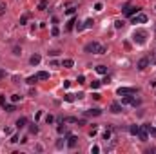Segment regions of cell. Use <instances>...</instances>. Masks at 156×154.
Returning <instances> with one entry per match:
<instances>
[{
    "label": "cell",
    "instance_id": "obj_1",
    "mask_svg": "<svg viewBox=\"0 0 156 154\" xmlns=\"http://www.w3.org/2000/svg\"><path fill=\"white\" fill-rule=\"evenodd\" d=\"M85 53H94V54H104L105 53V47L98 42H89L85 45Z\"/></svg>",
    "mask_w": 156,
    "mask_h": 154
},
{
    "label": "cell",
    "instance_id": "obj_2",
    "mask_svg": "<svg viewBox=\"0 0 156 154\" xmlns=\"http://www.w3.org/2000/svg\"><path fill=\"white\" fill-rule=\"evenodd\" d=\"M145 38H147V33L142 31V29L134 31V34H132V40H134L136 44H145Z\"/></svg>",
    "mask_w": 156,
    "mask_h": 154
},
{
    "label": "cell",
    "instance_id": "obj_3",
    "mask_svg": "<svg viewBox=\"0 0 156 154\" xmlns=\"http://www.w3.org/2000/svg\"><path fill=\"white\" fill-rule=\"evenodd\" d=\"M142 141H147V138H149V131H147V127L143 125V127H140V131H138V134H136Z\"/></svg>",
    "mask_w": 156,
    "mask_h": 154
},
{
    "label": "cell",
    "instance_id": "obj_4",
    "mask_svg": "<svg viewBox=\"0 0 156 154\" xmlns=\"http://www.w3.org/2000/svg\"><path fill=\"white\" fill-rule=\"evenodd\" d=\"M132 22L134 24H145L147 22V15H143V13H138L134 18H132Z\"/></svg>",
    "mask_w": 156,
    "mask_h": 154
},
{
    "label": "cell",
    "instance_id": "obj_5",
    "mask_svg": "<svg viewBox=\"0 0 156 154\" xmlns=\"http://www.w3.org/2000/svg\"><path fill=\"white\" fill-rule=\"evenodd\" d=\"M122 103L124 105H136L138 102H136L132 96H129V94H124V98H122Z\"/></svg>",
    "mask_w": 156,
    "mask_h": 154
},
{
    "label": "cell",
    "instance_id": "obj_6",
    "mask_svg": "<svg viewBox=\"0 0 156 154\" xmlns=\"http://www.w3.org/2000/svg\"><path fill=\"white\" fill-rule=\"evenodd\" d=\"M136 92V89L134 87H120L118 89V94L122 96V94H134Z\"/></svg>",
    "mask_w": 156,
    "mask_h": 154
},
{
    "label": "cell",
    "instance_id": "obj_7",
    "mask_svg": "<svg viewBox=\"0 0 156 154\" xmlns=\"http://www.w3.org/2000/svg\"><path fill=\"white\" fill-rule=\"evenodd\" d=\"M111 112H114V114L122 112V105H120L118 102H113V103H111Z\"/></svg>",
    "mask_w": 156,
    "mask_h": 154
},
{
    "label": "cell",
    "instance_id": "obj_8",
    "mask_svg": "<svg viewBox=\"0 0 156 154\" xmlns=\"http://www.w3.org/2000/svg\"><path fill=\"white\" fill-rule=\"evenodd\" d=\"M147 65H149V58H142V60L138 62V69H140V71H145Z\"/></svg>",
    "mask_w": 156,
    "mask_h": 154
},
{
    "label": "cell",
    "instance_id": "obj_9",
    "mask_svg": "<svg viewBox=\"0 0 156 154\" xmlns=\"http://www.w3.org/2000/svg\"><path fill=\"white\" fill-rule=\"evenodd\" d=\"M76 143H78V138H76V136H69V140H67V147H69V149H74Z\"/></svg>",
    "mask_w": 156,
    "mask_h": 154
},
{
    "label": "cell",
    "instance_id": "obj_10",
    "mask_svg": "<svg viewBox=\"0 0 156 154\" xmlns=\"http://www.w3.org/2000/svg\"><path fill=\"white\" fill-rule=\"evenodd\" d=\"M40 54H33L31 56V58H29V62H31V65H38V64H40Z\"/></svg>",
    "mask_w": 156,
    "mask_h": 154
},
{
    "label": "cell",
    "instance_id": "obj_11",
    "mask_svg": "<svg viewBox=\"0 0 156 154\" xmlns=\"http://www.w3.org/2000/svg\"><path fill=\"white\" fill-rule=\"evenodd\" d=\"M138 9H140V7H132V6H129V7L125 9V15H127V16H132V15L138 13Z\"/></svg>",
    "mask_w": 156,
    "mask_h": 154
},
{
    "label": "cell",
    "instance_id": "obj_12",
    "mask_svg": "<svg viewBox=\"0 0 156 154\" xmlns=\"http://www.w3.org/2000/svg\"><path fill=\"white\" fill-rule=\"evenodd\" d=\"M26 123H27V120H26V118H18V120H16V129H24V127H26Z\"/></svg>",
    "mask_w": 156,
    "mask_h": 154
},
{
    "label": "cell",
    "instance_id": "obj_13",
    "mask_svg": "<svg viewBox=\"0 0 156 154\" xmlns=\"http://www.w3.org/2000/svg\"><path fill=\"white\" fill-rule=\"evenodd\" d=\"M36 76H38V80H47V78H49V73H47V71H40Z\"/></svg>",
    "mask_w": 156,
    "mask_h": 154
},
{
    "label": "cell",
    "instance_id": "obj_14",
    "mask_svg": "<svg viewBox=\"0 0 156 154\" xmlns=\"http://www.w3.org/2000/svg\"><path fill=\"white\" fill-rule=\"evenodd\" d=\"M85 114H89V116H100L102 111H100V109H91V111H87Z\"/></svg>",
    "mask_w": 156,
    "mask_h": 154
},
{
    "label": "cell",
    "instance_id": "obj_15",
    "mask_svg": "<svg viewBox=\"0 0 156 154\" xmlns=\"http://www.w3.org/2000/svg\"><path fill=\"white\" fill-rule=\"evenodd\" d=\"M47 9V0H40L38 2V11H46Z\"/></svg>",
    "mask_w": 156,
    "mask_h": 154
},
{
    "label": "cell",
    "instance_id": "obj_16",
    "mask_svg": "<svg viewBox=\"0 0 156 154\" xmlns=\"http://www.w3.org/2000/svg\"><path fill=\"white\" fill-rule=\"evenodd\" d=\"M138 131H140V125H131V127H129V132L132 134V136H136Z\"/></svg>",
    "mask_w": 156,
    "mask_h": 154
},
{
    "label": "cell",
    "instance_id": "obj_17",
    "mask_svg": "<svg viewBox=\"0 0 156 154\" xmlns=\"http://www.w3.org/2000/svg\"><path fill=\"white\" fill-rule=\"evenodd\" d=\"M62 65L69 69V67H73V65H74V62H73L71 58H65V60H62Z\"/></svg>",
    "mask_w": 156,
    "mask_h": 154
},
{
    "label": "cell",
    "instance_id": "obj_18",
    "mask_svg": "<svg viewBox=\"0 0 156 154\" xmlns=\"http://www.w3.org/2000/svg\"><path fill=\"white\" fill-rule=\"evenodd\" d=\"M96 73H98V74H107V67L105 65H98V67H96Z\"/></svg>",
    "mask_w": 156,
    "mask_h": 154
},
{
    "label": "cell",
    "instance_id": "obj_19",
    "mask_svg": "<svg viewBox=\"0 0 156 154\" xmlns=\"http://www.w3.org/2000/svg\"><path fill=\"white\" fill-rule=\"evenodd\" d=\"M93 24H94V20H93V18H87V20H85V24H84V29L93 27Z\"/></svg>",
    "mask_w": 156,
    "mask_h": 154
},
{
    "label": "cell",
    "instance_id": "obj_20",
    "mask_svg": "<svg viewBox=\"0 0 156 154\" xmlns=\"http://www.w3.org/2000/svg\"><path fill=\"white\" fill-rule=\"evenodd\" d=\"M74 24H76V20H74V18H71V20L67 22V26H65V29H67V31H71V29L74 27Z\"/></svg>",
    "mask_w": 156,
    "mask_h": 154
},
{
    "label": "cell",
    "instance_id": "obj_21",
    "mask_svg": "<svg viewBox=\"0 0 156 154\" xmlns=\"http://www.w3.org/2000/svg\"><path fill=\"white\" fill-rule=\"evenodd\" d=\"M4 109H6L7 112H15V111H16V107H15L13 103H11V105H4Z\"/></svg>",
    "mask_w": 156,
    "mask_h": 154
},
{
    "label": "cell",
    "instance_id": "obj_22",
    "mask_svg": "<svg viewBox=\"0 0 156 154\" xmlns=\"http://www.w3.org/2000/svg\"><path fill=\"white\" fill-rule=\"evenodd\" d=\"M36 80H38V76H29V78H27V80H26V82H27V84H29V85H33V84H35V82H36Z\"/></svg>",
    "mask_w": 156,
    "mask_h": 154
},
{
    "label": "cell",
    "instance_id": "obj_23",
    "mask_svg": "<svg viewBox=\"0 0 156 154\" xmlns=\"http://www.w3.org/2000/svg\"><path fill=\"white\" fill-rule=\"evenodd\" d=\"M27 18H29L27 15H24V16H20V26H26V24H27Z\"/></svg>",
    "mask_w": 156,
    "mask_h": 154
},
{
    "label": "cell",
    "instance_id": "obj_24",
    "mask_svg": "<svg viewBox=\"0 0 156 154\" xmlns=\"http://www.w3.org/2000/svg\"><path fill=\"white\" fill-rule=\"evenodd\" d=\"M100 85H102V82H96V80H94V82H91V89H98Z\"/></svg>",
    "mask_w": 156,
    "mask_h": 154
},
{
    "label": "cell",
    "instance_id": "obj_25",
    "mask_svg": "<svg viewBox=\"0 0 156 154\" xmlns=\"http://www.w3.org/2000/svg\"><path fill=\"white\" fill-rule=\"evenodd\" d=\"M18 100H20V94H13V96H11V102H13V103H16Z\"/></svg>",
    "mask_w": 156,
    "mask_h": 154
},
{
    "label": "cell",
    "instance_id": "obj_26",
    "mask_svg": "<svg viewBox=\"0 0 156 154\" xmlns=\"http://www.w3.org/2000/svg\"><path fill=\"white\" fill-rule=\"evenodd\" d=\"M64 122H67V123H78V118H65Z\"/></svg>",
    "mask_w": 156,
    "mask_h": 154
},
{
    "label": "cell",
    "instance_id": "obj_27",
    "mask_svg": "<svg viewBox=\"0 0 156 154\" xmlns=\"http://www.w3.org/2000/svg\"><path fill=\"white\" fill-rule=\"evenodd\" d=\"M29 132H31V134H36V132H38V127H36V125H31V127H29Z\"/></svg>",
    "mask_w": 156,
    "mask_h": 154
},
{
    "label": "cell",
    "instance_id": "obj_28",
    "mask_svg": "<svg viewBox=\"0 0 156 154\" xmlns=\"http://www.w3.org/2000/svg\"><path fill=\"white\" fill-rule=\"evenodd\" d=\"M114 27H116V29H120V27H124V22H122V20H116V22H114Z\"/></svg>",
    "mask_w": 156,
    "mask_h": 154
},
{
    "label": "cell",
    "instance_id": "obj_29",
    "mask_svg": "<svg viewBox=\"0 0 156 154\" xmlns=\"http://www.w3.org/2000/svg\"><path fill=\"white\" fill-rule=\"evenodd\" d=\"M13 54H15V56L22 54V49H20V47H15V49H13Z\"/></svg>",
    "mask_w": 156,
    "mask_h": 154
},
{
    "label": "cell",
    "instance_id": "obj_30",
    "mask_svg": "<svg viewBox=\"0 0 156 154\" xmlns=\"http://www.w3.org/2000/svg\"><path fill=\"white\" fill-rule=\"evenodd\" d=\"M65 15H69V16L74 15V7H67V9H65Z\"/></svg>",
    "mask_w": 156,
    "mask_h": 154
},
{
    "label": "cell",
    "instance_id": "obj_31",
    "mask_svg": "<svg viewBox=\"0 0 156 154\" xmlns=\"http://www.w3.org/2000/svg\"><path fill=\"white\" fill-rule=\"evenodd\" d=\"M64 98H65V102H73V100H74V96H73V94H65Z\"/></svg>",
    "mask_w": 156,
    "mask_h": 154
},
{
    "label": "cell",
    "instance_id": "obj_32",
    "mask_svg": "<svg viewBox=\"0 0 156 154\" xmlns=\"http://www.w3.org/2000/svg\"><path fill=\"white\" fill-rule=\"evenodd\" d=\"M91 152H93V154H98V152H100V147H98V145H94V147L91 149Z\"/></svg>",
    "mask_w": 156,
    "mask_h": 154
},
{
    "label": "cell",
    "instance_id": "obj_33",
    "mask_svg": "<svg viewBox=\"0 0 156 154\" xmlns=\"http://www.w3.org/2000/svg\"><path fill=\"white\" fill-rule=\"evenodd\" d=\"M94 9H96V11H102V9H104L102 2H98V4H94Z\"/></svg>",
    "mask_w": 156,
    "mask_h": 154
},
{
    "label": "cell",
    "instance_id": "obj_34",
    "mask_svg": "<svg viewBox=\"0 0 156 154\" xmlns=\"http://www.w3.org/2000/svg\"><path fill=\"white\" fill-rule=\"evenodd\" d=\"M109 138H111V131L107 129V131L104 132V140H109Z\"/></svg>",
    "mask_w": 156,
    "mask_h": 154
},
{
    "label": "cell",
    "instance_id": "obj_35",
    "mask_svg": "<svg viewBox=\"0 0 156 154\" xmlns=\"http://www.w3.org/2000/svg\"><path fill=\"white\" fill-rule=\"evenodd\" d=\"M0 105H2V107L6 105V96L4 94H0Z\"/></svg>",
    "mask_w": 156,
    "mask_h": 154
},
{
    "label": "cell",
    "instance_id": "obj_36",
    "mask_svg": "<svg viewBox=\"0 0 156 154\" xmlns=\"http://www.w3.org/2000/svg\"><path fill=\"white\" fill-rule=\"evenodd\" d=\"M58 33H60V31H58V27H53V29H51V34H53V36H58Z\"/></svg>",
    "mask_w": 156,
    "mask_h": 154
},
{
    "label": "cell",
    "instance_id": "obj_37",
    "mask_svg": "<svg viewBox=\"0 0 156 154\" xmlns=\"http://www.w3.org/2000/svg\"><path fill=\"white\" fill-rule=\"evenodd\" d=\"M56 131H58V134H62V132H65V127H62V125H58V127H56Z\"/></svg>",
    "mask_w": 156,
    "mask_h": 154
},
{
    "label": "cell",
    "instance_id": "obj_38",
    "mask_svg": "<svg viewBox=\"0 0 156 154\" xmlns=\"http://www.w3.org/2000/svg\"><path fill=\"white\" fill-rule=\"evenodd\" d=\"M46 122H47V123H53V122H54V118L49 114V116H46Z\"/></svg>",
    "mask_w": 156,
    "mask_h": 154
},
{
    "label": "cell",
    "instance_id": "obj_39",
    "mask_svg": "<svg viewBox=\"0 0 156 154\" xmlns=\"http://www.w3.org/2000/svg\"><path fill=\"white\" fill-rule=\"evenodd\" d=\"M4 76H6V73H4L2 69H0V80H2V78H4Z\"/></svg>",
    "mask_w": 156,
    "mask_h": 154
},
{
    "label": "cell",
    "instance_id": "obj_40",
    "mask_svg": "<svg viewBox=\"0 0 156 154\" xmlns=\"http://www.w3.org/2000/svg\"><path fill=\"white\" fill-rule=\"evenodd\" d=\"M154 31H156V27H154Z\"/></svg>",
    "mask_w": 156,
    "mask_h": 154
}]
</instances>
